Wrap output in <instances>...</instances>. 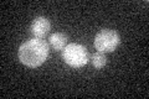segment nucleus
<instances>
[{"instance_id": "obj_5", "label": "nucleus", "mask_w": 149, "mask_h": 99, "mask_svg": "<svg viewBox=\"0 0 149 99\" xmlns=\"http://www.w3.org/2000/svg\"><path fill=\"white\" fill-rule=\"evenodd\" d=\"M49 44L56 51H61L67 46V36L62 32H55L50 36Z\"/></svg>"}, {"instance_id": "obj_2", "label": "nucleus", "mask_w": 149, "mask_h": 99, "mask_svg": "<svg viewBox=\"0 0 149 99\" xmlns=\"http://www.w3.org/2000/svg\"><path fill=\"white\" fill-rule=\"evenodd\" d=\"M62 58L68 66L73 68H81L87 64L90 55L85 46L78 44H70L62 51Z\"/></svg>"}, {"instance_id": "obj_4", "label": "nucleus", "mask_w": 149, "mask_h": 99, "mask_svg": "<svg viewBox=\"0 0 149 99\" xmlns=\"http://www.w3.org/2000/svg\"><path fill=\"white\" fill-rule=\"evenodd\" d=\"M50 29H51V24L49 21V19L40 16V17H36L32 21L30 31L36 39H44L50 32Z\"/></svg>"}, {"instance_id": "obj_3", "label": "nucleus", "mask_w": 149, "mask_h": 99, "mask_svg": "<svg viewBox=\"0 0 149 99\" xmlns=\"http://www.w3.org/2000/svg\"><path fill=\"white\" fill-rule=\"evenodd\" d=\"M119 35L114 30L104 29L101 30L98 34L96 35L95 39V47L98 52H112L117 48V46L119 45Z\"/></svg>"}, {"instance_id": "obj_6", "label": "nucleus", "mask_w": 149, "mask_h": 99, "mask_svg": "<svg viewBox=\"0 0 149 99\" xmlns=\"http://www.w3.org/2000/svg\"><path fill=\"white\" fill-rule=\"evenodd\" d=\"M106 63H107V58L102 52H96L95 55L92 56V64L95 66L96 68L104 67Z\"/></svg>"}, {"instance_id": "obj_1", "label": "nucleus", "mask_w": 149, "mask_h": 99, "mask_svg": "<svg viewBox=\"0 0 149 99\" xmlns=\"http://www.w3.org/2000/svg\"><path fill=\"white\" fill-rule=\"evenodd\" d=\"M49 45L41 39H30L19 48V60L22 64L35 68L42 64L49 56Z\"/></svg>"}]
</instances>
